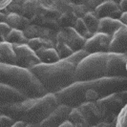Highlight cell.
Masks as SVG:
<instances>
[{
	"label": "cell",
	"instance_id": "obj_5",
	"mask_svg": "<svg viewBox=\"0 0 127 127\" xmlns=\"http://www.w3.org/2000/svg\"><path fill=\"white\" fill-rule=\"evenodd\" d=\"M0 83L11 86L28 98H36L47 95L43 86L31 71L16 65L0 63Z\"/></svg>",
	"mask_w": 127,
	"mask_h": 127
},
{
	"label": "cell",
	"instance_id": "obj_27",
	"mask_svg": "<svg viewBox=\"0 0 127 127\" xmlns=\"http://www.w3.org/2000/svg\"><path fill=\"white\" fill-rule=\"evenodd\" d=\"M74 29L76 30V32H77L78 34H80L81 36H83V37L86 38V39H89V38H91L94 35L92 32H89V30H88L87 26L85 25V23H84V21H83L82 18L76 19V23H75V26H74Z\"/></svg>",
	"mask_w": 127,
	"mask_h": 127
},
{
	"label": "cell",
	"instance_id": "obj_2",
	"mask_svg": "<svg viewBox=\"0 0 127 127\" xmlns=\"http://www.w3.org/2000/svg\"><path fill=\"white\" fill-rule=\"evenodd\" d=\"M127 55L114 53L92 54L77 64L76 81H89L104 77H127Z\"/></svg>",
	"mask_w": 127,
	"mask_h": 127
},
{
	"label": "cell",
	"instance_id": "obj_8",
	"mask_svg": "<svg viewBox=\"0 0 127 127\" xmlns=\"http://www.w3.org/2000/svg\"><path fill=\"white\" fill-rule=\"evenodd\" d=\"M77 108L80 110L86 120L89 122L90 127L95 126L105 121L106 118V111L104 107L100 105L98 102H86L81 104Z\"/></svg>",
	"mask_w": 127,
	"mask_h": 127
},
{
	"label": "cell",
	"instance_id": "obj_6",
	"mask_svg": "<svg viewBox=\"0 0 127 127\" xmlns=\"http://www.w3.org/2000/svg\"><path fill=\"white\" fill-rule=\"evenodd\" d=\"M97 102L102 105L106 111L105 121L107 123H117V119L119 117L121 110L124 108L125 103L123 102L119 93H115L110 95H107Z\"/></svg>",
	"mask_w": 127,
	"mask_h": 127
},
{
	"label": "cell",
	"instance_id": "obj_12",
	"mask_svg": "<svg viewBox=\"0 0 127 127\" xmlns=\"http://www.w3.org/2000/svg\"><path fill=\"white\" fill-rule=\"evenodd\" d=\"M109 53L127 55V27L122 26L112 36Z\"/></svg>",
	"mask_w": 127,
	"mask_h": 127
},
{
	"label": "cell",
	"instance_id": "obj_48",
	"mask_svg": "<svg viewBox=\"0 0 127 127\" xmlns=\"http://www.w3.org/2000/svg\"><path fill=\"white\" fill-rule=\"evenodd\" d=\"M1 115H2V114H1V113H0V116H1Z\"/></svg>",
	"mask_w": 127,
	"mask_h": 127
},
{
	"label": "cell",
	"instance_id": "obj_29",
	"mask_svg": "<svg viewBox=\"0 0 127 127\" xmlns=\"http://www.w3.org/2000/svg\"><path fill=\"white\" fill-rule=\"evenodd\" d=\"M88 12H90L89 9L85 6L84 4L83 5H73L72 13L75 14V16H76V18H83L84 15Z\"/></svg>",
	"mask_w": 127,
	"mask_h": 127
},
{
	"label": "cell",
	"instance_id": "obj_13",
	"mask_svg": "<svg viewBox=\"0 0 127 127\" xmlns=\"http://www.w3.org/2000/svg\"><path fill=\"white\" fill-rule=\"evenodd\" d=\"M28 97L17 90L13 89L11 86L0 83V106L20 102L27 99Z\"/></svg>",
	"mask_w": 127,
	"mask_h": 127
},
{
	"label": "cell",
	"instance_id": "obj_9",
	"mask_svg": "<svg viewBox=\"0 0 127 127\" xmlns=\"http://www.w3.org/2000/svg\"><path fill=\"white\" fill-rule=\"evenodd\" d=\"M112 36L105 33L96 32L93 36L86 40L83 50L89 55L98 53H109V46Z\"/></svg>",
	"mask_w": 127,
	"mask_h": 127
},
{
	"label": "cell",
	"instance_id": "obj_3",
	"mask_svg": "<svg viewBox=\"0 0 127 127\" xmlns=\"http://www.w3.org/2000/svg\"><path fill=\"white\" fill-rule=\"evenodd\" d=\"M54 94H47L36 98H27L23 101L0 106V113L12 118L15 121L37 125L59 106Z\"/></svg>",
	"mask_w": 127,
	"mask_h": 127
},
{
	"label": "cell",
	"instance_id": "obj_23",
	"mask_svg": "<svg viewBox=\"0 0 127 127\" xmlns=\"http://www.w3.org/2000/svg\"><path fill=\"white\" fill-rule=\"evenodd\" d=\"M28 46L32 49L33 52H37L41 49H50V48H55V43L52 41L42 39V38H32L28 41Z\"/></svg>",
	"mask_w": 127,
	"mask_h": 127
},
{
	"label": "cell",
	"instance_id": "obj_47",
	"mask_svg": "<svg viewBox=\"0 0 127 127\" xmlns=\"http://www.w3.org/2000/svg\"><path fill=\"white\" fill-rule=\"evenodd\" d=\"M126 70H127V63H126Z\"/></svg>",
	"mask_w": 127,
	"mask_h": 127
},
{
	"label": "cell",
	"instance_id": "obj_22",
	"mask_svg": "<svg viewBox=\"0 0 127 127\" xmlns=\"http://www.w3.org/2000/svg\"><path fill=\"white\" fill-rule=\"evenodd\" d=\"M83 21L85 23V25L87 26L88 30L90 32H92L93 34H95L97 32L98 29V24H99V19L97 18V16L95 15V12L90 11L86 13L83 17Z\"/></svg>",
	"mask_w": 127,
	"mask_h": 127
},
{
	"label": "cell",
	"instance_id": "obj_20",
	"mask_svg": "<svg viewBox=\"0 0 127 127\" xmlns=\"http://www.w3.org/2000/svg\"><path fill=\"white\" fill-rule=\"evenodd\" d=\"M68 121L71 122L74 127H90L89 122L86 120L85 116L78 108H73L71 110Z\"/></svg>",
	"mask_w": 127,
	"mask_h": 127
},
{
	"label": "cell",
	"instance_id": "obj_11",
	"mask_svg": "<svg viewBox=\"0 0 127 127\" xmlns=\"http://www.w3.org/2000/svg\"><path fill=\"white\" fill-rule=\"evenodd\" d=\"M98 19L112 18L120 20L122 15V12L120 10L119 4L115 3L112 0H107L101 3L94 11Z\"/></svg>",
	"mask_w": 127,
	"mask_h": 127
},
{
	"label": "cell",
	"instance_id": "obj_44",
	"mask_svg": "<svg viewBox=\"0 0 127 127\" xmlns=\"http://www.w3.org/2000/svg\"><path fill=\"white\" fill-rule=\"evenodd\" d=\"M60 127H74V126H73V124H72L71 122H69V121H66V122H64L63 124H62Z\"/></svg>",
	"mask_w": 127,
	"mask_h": 127
},
{
	"label": "cell",
	"instance_id": "obj_1",
	"mask_svg": "<svg viewBox=\"0 0 127 127\" xmlns=\"http://www.w3.org/2000/svg\"><path fill=\"white\" fill-rule=\"evenodd\" d=\"M127 90V77H104L89 81H76L56 94L59 104L77 108L86 102H96L115 93Z\"/></svg>",
	"mask_w": 127,
	"mask_h": 127
},
{
	"label": "cell",
	"instance_id": "obj_31",
	"mask_svg": "<svg viewBox=\"0 0 127 127\" xmlns=\"http://www.w3.org/2000/svg\"><path fill=\"white\" fill-rule=\"evenodd\" d=\"M46 19L47 18L45 17L43 13L38 12L37 13H35L32 18L30 19V21H31V24L32 25H35V26H38V27H43L45 22H46Z\"/></svg>",
	"mask_w": 127,
	"mask_h": 127
},
{
	"label": "cell",
	"instance_id": "obj_45",
	"mask_svg": "<svg viewBox=\"0 0 127 127\" xmlns=\"http://www.w3.org/2000/svg\"><path fill=\"white\" fill-rule=\"evenodd\" d=\"M26 127H37V125H32V124H27Z\"/></svg>",
	"mask_w": 127,
	"mask_h": 127
},
{
	"label": "cell",
	"instance_id": "obj_26",
	"mask_svg": "<svg viewBox=\"0 0 127 127\" xmlns=\"http://www.w3.org/2000/svg\"><path fill=\"white\" fill-rule=\"evenodd\" d=\"M55 49H56L60 60L66 59V58L70 57L74 54V51L71 49L68 45L65 44V43H61V42H56Z\"/></svg>",
	"mask_w": 127,
	"mask_h": 127
},
{
	"label": "cell",
	"instance_id": "obj_38",
	"mask_svg": "<svg viewBox=\"0 0 127 127\" xmlns=\"http://www.w3.org/2000/svg\"><path fill=\"white\" fill-rule=\"evenodd\" d=\"M92 127H116V123H107V122H101L99 124H96Z\"/></svg>",
	"mask_w": 127,
	"mask_h": 127
},
{
	"label": "cell",
	"instance_id": "obj_16",
	"mask_svg": "<svg viewBox=\"0 0 127 127\" xmlns=\"http://www.w3.org/2000/svg\"><path fill=\"white\" fill-rule=\"evenodd\" d=\"M122 26H123V23L121 20L112 18H101L99 19L97 32H101L110 36H113L115 32Z\"/></svg>",
	"mask_w": 127,
	"mask_h": 127
},
{
	"label": "cell",
	"instance_id": "obj_36",
	"mask_svg": "<svg viewBox=\"0 0 127 127\" xmlns=\"http://www.w3.org/2000/svg\"><path fill=\"white\" fill-rule=\"evenodd\" d=\"M119 6H120V10L122 12V13H127V0H121Z\"/></svg>",
	"mask_w": 127,
	"mask_h": 127
},
{
	"label": "cell",
	"instance_id": "obj_17",
	"mask_svg": "<svg viewBox=\"0 0 127 127\" xmlns=\"http://www.w3.org/2000/svg\"><path fill=\"white\" fill-rule=\"evenodd\" d=\"M0 63L8 65H15L16 55L11 43L4 41L0 42Z\"/></svg>",
	"mask_w": 127,
	"mask_h": 127
},
{
	"label": "cell",
	"instance_id": "obj_19",
	"mask_svg": "<svg viewBox=\"0 0 127 127\" xmlns=\"http://www.w3.org/2000/svg\"><path fill=\"white\" fill-rule=\"evenodd\" d=\"M35 54L39 58L40 62L43 64H53L60 60L55 48L41 49L39 51L35 52Z\"/></svg>",
	"mask_w": 127,
	"mask_h": 127
},
{
	"label": "cell",
	"instance_id": "obj_41",
	"mask_svg": "<svg viewBox=\"0 0 127 127\" xmlns=\"http://www.w3.org/2000/svg\"><path fill=\"white\" fill-rule=\"evenodd\" d=\"M120 20H121V22L123 23V25L127 27V13H122V15H121V19H120Z\"/></svg>",
	"mask_w": 127,
	"mask_h": 127
},
{
	"label": "cell",
	"instance_id": "obj_21",
	"mask_svg": "<svg viewBox=\"0 0 127 127\" xmlns=\"http://www.w3.org/2000/svg\"><path fill=\"white\" fill-rule=\"evenodd\" d=\"M6 41L12 45H25L28 44V39L23 33V31L12 29L9 34L7 35Z\"/></svg>",
	"mask_w": 127,
	"mask_h": 127
},
{
	"label": "cell",
	"instance_id": "obj_39",
	"mask_svg": "<svg viewBox=\"0 0 127 127\" xmlns=\"http://www.w3.org/2000/svg\"><path fill=\"white\" fill-rule=\"evenodd\" d=\"M119 95H120V96L122 98L123 102H124V103H125V105H126L127 104V90L122 91V92H120V93H119Z\"/></svg>",
	"mask_w": 127,
	"mask_h": 127
},
{
	"label": "cell",
	"instance_id": "obj_15",
	"mask_svg": "<svg viewBox=\"0 0 127 127\" xmlns=\"http://www.w3.org/2000/svg\"><path fill=\"white\" fill-rule=\"evenodd\" d=\"M42 10H57L61 13H72L73 4L69 0H35Z\"/></svg>",
	"mask_w": 127,
	"mask_h": 127
},
{
	"label": "cell",
	"instance_id": "obj_24",
	"mask_svg": "<svg viewBox=\"0 0 127 127\" xmlns=\"http://www.w3.org/2000/svg\"><path fill=\"white\" fill-rule=\"evenodd\" d=\"M37 3L35 0H25L22 6V11H21V15L25 16L26 18L31 19L35 14L38 13Z\"/></svg>",
	"mask_w": 127,
	"mask_h": 127
},
{
	"label": "cell",
	"instance_id": "obj_42",
	"mask_svg": "<svg viewBox=\"0 0 127 127\" xmlns=\"http://www.w3.org/2000/svg\"><path fill=\"white\" fill-rule=\"evenodd\" d=\"M27 126V123L23 122V121H16L12 127H26Z\"/></svg>",
	"mask_w": 127,
	"mask_h": 127
},
{
	"label": "cell",
	"instance_id": "obj_30",
	"mask_svg": "<svg viewBox=\"0 0 127 127\" xmlns=\"http://www.w3.org/2000/svg\"><path fill=\"white\" fill-rule=\"evenodd\" d=\"M116 127H127V104L119 115L117 119Z\"/></svg>",
	"mask_w": 127,
	"mask_h": 127
},
{
	"label": "cell",
	"instance_id": "obj_14",
	"mask_svg": "<svg viewBox=\"0 0 127 127\" xmlns=\"http://www.w3.org/2000/svg\"><path fill=\"white\" fill-rule=\"evenodd\" d=\"M65 33L66 36V41L65 43L70 47L71 49L75 52H78L83 50L84 45L86 43V38L78 34L74 28H64L61 29Z\"/></svg>",
	"mask_w": 127,
	"mask_h": 127
},
{
	"label": "cell",
	"instance_id": "obj_34",
	"mask_svg": "<svg viewBox=\"0 0 127 127\" xmlns=\"http://www.w3.org/2000/svg\"><path fill=\"white\" fill-rule=\"evenodd\" d=\"M16 121H13L12 118L5 116V115H1L0 116V127H12Z\"/></svg>",
	"mask_w": 127,
	"mask_h": 127
},
{
	"label": "cell",
	"instance_id": "obj_35",
	"mask_svg": "<svg viewBox=\"0 0 127 127\" xmlns=\"http://www.w3.org/2000/svg\"><path fill=\"white\" fill-rule=\"evenodd\" d=\"M104 1H107V0H85L84 5L89 9V11H93L94 12L95 10V8L99 6Z\"/></svg>",
	"mask_w": 127,
	"mask_h": 127
},
{
	"label": "cell",
	"instance_id": "obj_18",
	"mask_svg": "<svg viewBox=\"0 0 127 127\" xmlns=\"http://www.w3.org/2000/svg\"><path fill=\"white\" fill-rule=\"evenodd\" d=\"M6 23L11 27V29L24 31L26 28L31 25L30 19L26 18L25 16L18 13H9L7 14Z\"/></svg>",
	"mask_w": 127,
	"mask_h": 127
},
{
	"label": "cell",
	"instance_id": "obj_7",
	"mask_svg": "<svg viewBox=\"0 0 127 127\" xmlns=\"http://www.w3.org/2000/svg\"><path fill=\"white\" fill-rule=\"evenodd\" d=\"M13 46L16 55V66L27 70H31L34 66L41 63L35 52L32 51L27 44Z\"/></svg>",
	"mask_w": 127,
	"mask_h": 127
},
{
	"label": "cell",
	"instance_id": "obj_25",
	"mask_svg": "<svg viewBox=\"0 0 127 127\" xmlns=\"http://www.w3.org/2000/svg\"><path fill=\"white\" fill-rule=\"evenodd\" d=\"M76 17L73 13H64L58 18V24L61 29L64 28H74L76 21Z\"/></svg>",
	"mask_w": 127,
	"mask_h": 127
},
{
	"label": "cell",
	"instance_id": "obj_40",
	"mask_svg": "<svg viewBox=\"0 0 127 127\" xmlns=\"http://www.w3.org/2000/svg\"><path fill=\"white\" fill-rule=\"evenodd\" d=\"M69 2L73 5H83L85 0H69Z\"/></svg>",
	"mask_w": 127,
	"mask_h": 127
},
{
	"label": "cell",
	"instance_id": "obj_46",
	"mask_svg": "<svg viewBox=\"0 0 127 127\" xmlns=\"http://www.w3.org/2000/svg\"><path fill=\"white\" fill-rule=\"evenodd\" d=\"M112 1H114L115 3H117V4H120V3H121V0H112Z\"/></svg>",
	"mask_w": 127,
	"mask_h": 127
},
{
	"label": "cell",
	"instance_id": "obj_28",
	"mask_svg": "<svg viewBox=\"0 0 127 127\" xmlns=\"http://www.w3.org/2000/svg\"><path fill=\"white\" fill-rule=\"evenodd\" d=\"M24 1H25V0H12V2L9 4V6L5 9L7 11V13H13L21 14L22 6H23Z\"/></svg>",
	"mask_w": 127,
	"mask_h": 127
},
{
	"label": "cell",
	"instance_id": "obj_4",
	"mask_svg": "<svg viewBox=\"0 0 127 127\" xmlns=\"http://www.w3.org/2000/svg\"><path fill=\"white\" fill-rule=\"evenodd\" d=\"M76 66L72 60L66 58L53 64L40 63L30 71L37 78L47 94L56 95L76 82Z\"/></svg>",
	"mask_w": 127,
	"mask_h": 127
},
{
	"label": "cell",
	"instance_id": "obj_37",
	"mask_svg": "<svg viewBox=\"0 0 127 127\" xmlns=\"http://www.w3.org/2000/svg\"><path fill=\"white\" fill-rule=\"evenodd\" d=\"M11 2H12V0H0V11L5 10Z\"/></svg>",
	"mask_w": 127,
	"mask_h": 127
},
{
	"label": "cell",
	"instance_id": "obj_43",
	"mask_svg": "<svg viewBox=\"0 0 127 127\" xmlns=\"http://www.w3.org/2000/svg\"><path fill=\"white\" fill-rule=\"evenodd\" d=\"M6 18H7V13H2V11H0V23L6 22Z\"/></svg>",
	"mask_w": 127,
	"mask_h": 127
},
{
	"label": "cell",
	"instance_id": "obj_32",
	"mask_svg": "<svg viewBox=\"0 0 127 127\" xmlns=\"http://www.w3.org/2000/svg\"><path fill=\"white\" fill-rule=\"evenodd\" d=\"M11 30H12L11 27L8 25L6 22L0 23V42L6 41L7 35L11 32Z\"/></svg>",
	"mask_w": 127,
	"mask_h": 127
},
{
	"label": "cell",
	"instance_id": "obj_10",
	"mask_svg": "<svg viewBox=\"0 0 127 127\" xmlns=\"http://www.w3.org/2000/svg\"><path fill=\"white\" fill-rule=\"evenodd\" d=\"M72 108L60 104L49 117L41 121L37 127H60L64 122L68 121V118Z\"/></svg>",
	"mask_w": 127,
	"mask_h": 127
},
{
	"label": "cell",
	"instance_id": "obj_33",
	"mask_svg": "<svg viewBox=\"0 0 127 127\" xmlns=\"http://www.w3.org/2000/svg\"><path fill=\"white\" fill-rule=\"evenodd\" d=\"M43 27L57 32H58L61 30L60 26L58 24V21L57 20H53V19H46V22H45Z\"/></svg>",
	"mask_w": 127,
	"mask_h": 127
}]
</instances>
